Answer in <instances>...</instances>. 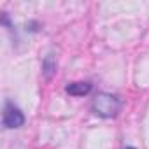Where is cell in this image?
I'll use <instances>...</instances> for the list:
<instances>
[{"mask_svg": "<svg viewBox=\"0 0 149 149\" xmlns=\"http://www.w3.org/2000/svg\"><path fill=\"white\" fill-rule=\"evenodd\" d=\"M65 91L72 97H84L91 91V84L90 83H84V81H79V83H70L65 86Z\"/></svg>", "mask_w": 149, "mask_h": 149, "instance_id": "obj_3", "label": "cell"}, {"mask_svg": "<svg viewBox=\"0 0 149 149\" xmlns=\"http://www.w3.org/2000/svg\"><path fill=\"white\" fill-rule=\"evenodd\" d=\"M126 149H135V147H126Z\"/></svg>", "mask_w": 149, "mask_h": 149, "instance_id": "obj_5", "label": "cell"}, {"mask_svg": "<svg viewBox=\"0 0 149 149\" xmlns=\"http://www.w3.org/2000/svg\"><path fill=\"white\" fill-rule=\"evenodd\" d=\"M54 70H56L54 58H53V54H47V56L44 58V63H42V72H44L46 77H51L53 74H54Z\"/></svg>", "mask_w": 149, "mask_h": 149, "instance_id": "obj_4", "label": "cell"}, {"mask_svg": "<svg viewBox=\"0 0 149 149\" xmlns=\"http://www.w3.org/2000/svg\"><path fill=\"white\" fill-rule=\"evenodd\" d=\"M91 109L97 116L100 118H114L119 109H121V102L116 95L112 93H98L95 98H93V104H91Z\"/></svg>", "mask_w": 149, "mask_h": 149, "instance_id": "obj_1", "label": "cell"}, {"mask_svg": "<svg viewBox=\"0 0 149 149\" xmlns=\"http://www.w3.org/2000/svg\"><path fill=\"white\" fill-rule=\"evenodd\" d=\"M2 123L6 128L9 130H14V128H19L25 125V116L21 112L19 107H16L11 100H7L4 104V114H2Z\"/></svg>", "mask_w": 149, "mask_h": 149, "instance_id": "obj_2", "label": "cell"}]
</instances>
